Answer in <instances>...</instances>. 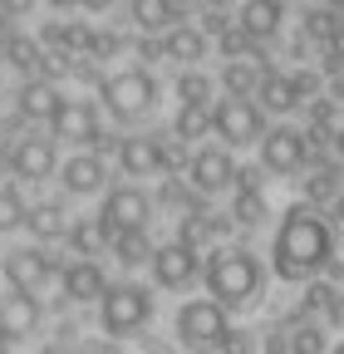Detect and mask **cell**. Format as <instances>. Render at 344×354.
<instances>
[{
  "label": "cell",
  "mask_w": 344,
  "mask_h": 354,
  "mask_svg": "<svg viewBox=\"0 0 344 354\" xmlns=\"http://www.w3.org/2000/svg\"><path fill=\"white\" fill-rule=\"evenodd\" d=\"M217 99V79L207 69H182L178 74V104H211Z\"/></svg>",
  "instance_id": "f1b7e54d"
},
{
  "label": "cell",
  "mask_w": 344,
  "mask_h": 354,
  "mask_svg": "<svg viewBox=\"0 0 344 354\" xmlns=\"http://www.w3.org/2000/svg\"><path fill=\"white\" fill-rule=\"evenodd\" d=\"M241 0H197V10H236Z\"/></svg>",
  "instance_id": "d6a6232c"
},
{
  "label": "cell",
  "mask_w": 344,
  "mask_h": 354,
  "mask_svg": "<svg viewBox=\"0 0 344 354\" xmlns=\"http://www.w3.org/2000/svg\"><path fill=\"white\" fill-rule=\"evenodd\" d=\"M74 354H118V349H113V344H104V339H94V344H79Z\"/></svg>",
  "instance_id": "e575fe53"
},
{
  "label": "cell",
  "mask_w": 344,
  "mask_h": 354,
  "mask_svg": "<svg viewBox=\"0 0 344 354\" xmlns=\"http://www.w3.org/2000/svg\"><path fill=\"white\" fill-rule=\"evenodd\" d=\"M207 50H211V39H207L202 25H192V20L162 30V55H167L172 64H182V69H197V59H207Z\"/></svg>",
  "instance_id": "d6986e66"
},
{
  "label": "cell",
  "mask_w": 344,
  "mask_h": 354,
  "mask_svg": "<svg viewBox=\"0 0 344 354\" xmlns=\"http://www.w3.org/2000/svg\"><path fill=\"white\" fill-rule=\"evenodd\" d=\"M153 183H157V192H153V207H167V212H187V207H197L202 197L187 187V177L182 172H162V177H153Z\"/></svg>",
  "instance_id": "4316f807"
},
{
  "label": "cell",
  "mask_w": 344,
  "mask_h": 354,
  "mask_svg": "<svg viewBox=\"0 0 344 354\" xmlns=\"http://www.w3.org/2000/svg\"><path fill=\"white\" fill-rule=\"evenodd\" d=\"M99 113H108L113 123H138L148 113H157L162 104V84L153 69H108L99 84Z\"/></svg>",
  "instance_id": "7a4b0ae2"
},
{
  "label": "cell",
  "mask_w": 344,
  "mask_h": 354,
  "mask_svg": "<svg viewBox=\"0 0 344 354\" xmlns=\"http://www.w3.org/2000/svg\"><path fill=\"white\" fill-rule=\"evenodd\" d=\"M69 207L64 202H35L30 212H25V232L39 241V246H50V241H64V232H69Z\"/></svg>",
  "instance_id": "ffe728a7"
},
{
  "label": "cell",
  "mask_w": 344,
  "mask_h": 354,
  "mask_svg": "<svg viewBox=\"0 0 344 354\" xmlns=\"http://www.w3.org/2000/svg\"><path fill=\"white\" fill-rule=\"evenodd\" d=\"M128 50V39L108 25H89V39H84V59H94V64H108Z\"/></svg>",
  "instance_id": "83f0119b"
},
{
  "label": "cell",
  "mask_w": 344,
  "mask_h": 354,
  "mask_svg": "<svg viewBox=\"0 0 344 354\" xmlns=\"http://www.w3.org/2000/svg\"><path fill=\"white\" fill-rule=\"evenodd\" d=\"M50 138H55V143L64 138V143H74V148H89V153H99V158H113V148H118V138L104 128L99 104H94V99H79V94H64V104L55 109Z\"/></svg>",
  "instance_id": "5b68a950"
},
{
  "label": "cell",
  "mask_w": 344,
  "mask_h": 354,
  "mask_svg": "<svg viewBox=\"0 0 344 354\" xmlns=\"http://www.w3.org/2000/svg\"><path fill=\"white\" fill-rule=\"evenodd\" d=\"M153 310H157L153 286H143V281H113L99 295V330L113 335V339H138L153 325Z\"/></svg>",
  "instance_id": "3957f363"
},
{
  "label": "cell",
  "mask_w": 344,
  "mask_h": 354,
  "mask_svg": "<svg viewBox=\"0 0 344 354\" xmlns=\"http://www.w3.org/2000/svg\"><path fill=\"white\" fill-rule=\"evenodd\" d=\"M266 281H271L266 256L256 246H246V241H222V246H211L202 256V286H207V295L222 310L256 305L266 295Z\"/></svg>",
  "instance_id": "6da1fadb"
},
{
  "label": "cell",
  "mask_w": 344,
  "mask_h": 354,
  "mask_svg": "<svg viewBox=\"0 0 344 354\" xmlns=\"http://www.w3.org/2000/svg\"><path fill=\"white\" fill-rule=\"evenodd\" d=\"M276 118L256 104V99H231V94H217V104H211V143H222L231 153L241 148H256L266 138V128Z\"/></svg>",
  "instance_id": "8992f818"
},
{
  "label": "cell",
  "mask_w": 344,
  "mask_h": 354,
  "mask_svg": "<svg viewBox=\"0 0 344 354\" xmlns=\"http://www.w3.org/2000/svg\"><path fill=\"white\" fill-rule=\"evenodd\" d=\"M178 339L187 349H207V354H217L227 339H231V315L211 300V295H192L178 305Z\"/></svg>",
  "instance_id": "ba28073f"
},
{
  "label": "cell",
  "mask_w": 344,
  "mask_h": 354,
  "mask_svg": "<svg viewBox=\"0 0 344 354\" xmlns=\"http://www.w3.org/2000/svg\"><path fill=\"white\" fill-rule=\"evenodd\" d=\"M227 216H231V227H241V232L271 227V216L280 221V212H271V192H231L227 197Z\"/></svg>",
  "instance_id": "44dd1931"
},
{
  "label": "cell",
  "mask_w": 344,
  "mask_h": 354,
  "mask_svg": "<svg viewBox=\"0 0 344 354\" xmlns=\"http://www.w3.org/2000/svg\"><path fill=\"white\" fill-rule=\"evenodd\" d=\"M128 15H133V25L143 35H162L172 25H182V15H178L172 0H128Z\"/></svg>",
  "instance_id": "d4e9b609"
},
{
  "label": "cell",
  "mask_w": 344,
  "mask_h": 354,
  "mask_svg": "<svg viewBox=\"0 0 344 354\" xmlns=\"http://www.w3.org/2000/svg\"><path fill=\"white\" fill-rule=\"evenodd\" d=\"M118 0H79V10H94V15H104V10H113Z\"/></svg>",
  "instance_id": "836d02e7"
},
{
  "label": "cell",
  "mask_w": 344,
  "mask_h": 354,
  "mask_svg": "<svg viewBox=\"0 0 344 354\" xmlns=\"http://www.w3.org/2000/svg\"><path fill=\"white\" fill-rule=\"evenodd\" d=\"M153 192L143 187V183H113L104 197H99V227L108 232V236H118V232H143L148 221H153Z\"/></svg>",
  "instance_id": "9c48e42d"
},
{
  "label": "cell",
  "mask_w": 344,
  "mask_h": 354,
  "mask_svg": "<svg viewBox=\"0 0 344 354\" xmlns=\"http://www.w3.org/2000/svg\"><path fill=\"white\" fill-rule=\"evenodd\" d=\"M236 25L251 30L256 39L276 44L285 35V25H290V6H285V0H241V6H236Z\"/></svg>",
  "instance_id": "2e32d148"
},
{
  "label": "cell",
  "mask_w": 344,
  "mask_h": 354,
  "mask_svg": "<svg viewBox=\"0 0 344 354\" xmlns=\"http://www.w3.org/2000/svg\"><path fill=\"white\" fill-rule=\"evenodd\" d=\"M113 162L123 177H133V183H143V177H162V172H182L187 162V148L172 138V133H123L118 148H113Z\"/></svg>",
  "instance_id": "277c9868"
},
{
  "label": "cell",
  "mask_w": 344,
  "mask_h": 354,
  "mask_svg": "<svg viewBox=\"0 0 344 354\" xmlns=\"http://www.w3.org/2000/svg\"><path fill=\"white\" fill-rule=\"evenodd\" d=\"M55 281H59V295L69 305H99V295L108 290V271L99 261H89V256H69Z\"/></svg>",
  "instance_id": "5bb4252c"
},
{
  "label": "cell",
  "mask_w": 344,
  "mask_h": 354,
  "mask_svg": "<svg viewBox=\"0 0 344 354\" xmlns=\"http://www.w3.org/2000/svg\"><path fill=\"white\" fill-rule=\"evenodd\" d=\"M55 177H59L64 197H104L113 167H108V158H99L89 148H74L69 158H59V172Z\"/></svg>",
  "instance_id": "4fadbf2b"
},
{
  "label": "cell",
  "mask_w": 344,
  "mask_h": 354,
  "mask_svg": "<svg viewBox=\"0 0 344 354\" xmlns=\"http://www.w3.org/2000/svg\"><path fill=\"white\" fill-rule=\"evenodd\" d=\"M59 256L50 251V246H15V251H6L0 256V276H6V290H25V295H39L55 276H59Z\"/></svg>",
  "instance_id": "30bf717a"
},
{
  "label": "cell",
  "mask_w": 344,
  "mask_h": 354,
  "mask_svg": "<svg viewBox=\"0 0 344 354\" xmlns=\"http://www.w3.org/2000/svg\"><path fill=\"white\" fill-rule=\"evenodd\" d=\"M45 50L55 55H84V39H89V20H45L35 35Z\"/></svg>",
  "instance_id": "7402d4cb"
},
{
  "label": "cell",
  "mask_w": 344,
  "mask_h": 354,
  "mask_svg": "<svg viewBox=\"0 0 344 354\" xmlns=\"http://www.w3.org/2000/svg\"><path fill=\"white\" fill-rule=\"evenodd\" d=\"M25 212H30V202L15 187H0V232H20L25 227Z\"/></svg>",
  "instance_id": "f546056e"
},
{
  "label": "cell",
  "mask_w": 344,
  "mask_h": 354,
  "mask_svg": "<svg viewBox=\"0 0 344 354\" xmlns=\"http://www.w3.org/2000/svg\"><path fill=\"white\" fill-rule=\"evenodd\" d=\"M148 271H153V286H157V290H192V286L202 281V251L172 236V241L153 246Z\"/></svg>",
  "instance_id": "8fae6325"
},
{
  "label": "cell",
  "mask_w": 344,
  "mask_h": 354,
  "mask_svg": "<svg viewBox=\"0 0 344 354\" xmlns=\"http://www.w3.org/2000/svg\"><path fill=\"white\" fill-rule=\"evenodd\" d=\"M39 325H45V305H39V295H25V290H6V295H0V339H6V344L39 335Z\"/></svg>",
  "instance_id": "9a60e30c"
},
{
  "label": "cell",
  "mask_w": 344,
  "mask_h": 354,
  "mask_svg": "<svg viewBox=\"0 0 344 354\" xmlns=\"http://www.w3.org/2000/svg\"><path fill=\"white\" fill-rule=\"evenodd\" d=\"M6 167H10L15 183H50V177L59 172V143L50 138V133H25V138L10 143Z\"/></svg>",
  "instance_id": "7c38bea8"
},
{
  "label": "cell",
  "mask_w": 344,
  "mask_h": 354,
  "mask_svg": "<svg viewBox=\"0 0 344 354\" xmlns=\"http://www.w3.org/2000/svg\"><path fill=\"white\" fill-rule=\"evenodd\" d=\"M133 55H138V69L162 64V59H167V55H162V35H138V39H133Z\"/></svg>",
  "instance_id": "4dcf8cb0"
},
{
  "label": "cell",
  "mask_w": 344,
  "mask_h": 354,
  "mask_svg": "<svg viewBox=\"0 0 344 354\" xmlns=\"http://www.w3.org/2000/svg\"><path fill=\"white\" fill-rule=\"evenodd\" d=\"M153 232L143 227V232H118V236H108V256L123 266V271H138V266H148V256H153Z\"/></svg>",
  "instance_id": "cb8c5ba5"
},
{
  "label": "cell",
  "mask_w": 344,
  "mask_h": 354,
  "mask_svg": "<svg viewBox=\"0 0 344 354\" xmlns=\"http://www.w3.org/2000/svg\"><path fill=\"white\" fill-rule=\"evenodd\" d=\"M59 104H64V88L50 84V79H25L20 94H15V113L25 123H45V128H50V118H55Z\"/></svg>",
  "instance_id": "e0dca14e"
},
{
  "label": "cell",
  "mask_w": 344,
  "mask_h": 354,
  "mask_svg": "<svg viewBox=\"0 0 344 354\" xmlns=\"http://www.w3.org/2000/svg\"><path fill=\"white\" fill-rule=\"evenodd\" d=\"M64 246H69L74 256L99 261V256H108V232L99 227V216H74L69 232H64Z\"/></svg>",
  "instance_id": "603a6c76"
},
{
  "label": "cell",
  "mask_w": 344,
  "mask_h": 354,
  "mask_svg": "<svg viewBox=\"0 0 344 354\" xmlns=\"http://www.w3.org/2000/svg\"><path fill=\"white\" fill-rule=\"evenodd\" d=\"M266 69H271V55H266V59H222L217 88H222V94H231V99H256V88H261Z\"/></svg>",
  "instance_id": "ac0fdd59"
},
{
  "label": "cell",
  "mask_w": 344,
  "mask_h": 354,
  "mask_svg": "<svg viewBox=\"0 0 344 354\" xmlns=\"http://www.w3.org/2000/svg\"><path fill=\"white\" fill-rule=\"evenodd\" d=\"M187 354H207V349H187Z\"/></svg>",
  "instance_id": "74e56055"
},
{
  "label": "cell",
  "mask_w": 344,
  "mask_h": 354,
  "mask_svg": "<svg viewBox=\"0 0 344 354\" xmlns=\"http://www.w3.org/2000/svg\"><path fill=\"white\" fill-rule=\"evenodd\" d=\"M35 354H69L64 344H45V349H35Z\"/></svg>",
  "instance_id": "8d00e7d4"
},
{
  "label": "cell",
  "mask_w": 344,
  "mask_h": 354,
  "mask_svg": "<svg viewBox=\"0 0 344 354\" xmlns=\"http://www.w3.org/2000/svg\"><path fill=\"white\" fill-rule=\"evenodd\" d=\"M45 6H50V10H74L79 0H45Z\"/></svg>",
  "instance_id": "d590c367"
},
{
  "label": "cell",
  "mask_w": 344,
  "mask_h": 354,
  "mask_svg": "<svg viewBox=\"0 0 344 354\" xmlns=\"http://www.w3.org/2000/svg\"><path fill=\"white\" fill-rule=\"evenodd\" d=\"M236 153L231 148H222V143H197V148H187V162H182V177H187V187L202 197V202H217V197H227L231 192V183H236Z\"/></svg>",
  "instance_id": "52a82bcc"
},
{
  "label": "cell",
  "mask_w": 344,
  "mask_h": 354,
  "mask_svg": "<svg viewBox=\"0 0 344 354\" xmlns=\"http://www.w3.org/2000/svg\"><path fill=\"white\" fill-rule=\"evenodd\" d=\"M0 59H6L10 69H20L25 79H35V74H39V59H45V44H39L35 35H20V30H10V39L0 44Z\"/></svg>",
  "instance_id": "484cf974"
},
{
  "label": "cell",
  "mask_w": 344,
  "mask_h": 354,
  "mask_svg": "<svg viewBox=\"0 0 344 354\" xmlns=\"http://www.w3.org/2000/svg\"><path fill=\"white\" fill-rule=\"evenodd\" d=\"M35 10V0H0V15H10V20H25Z\"/></svg>",
  "instance_id": "1f68e13d"
}]
</instances>
